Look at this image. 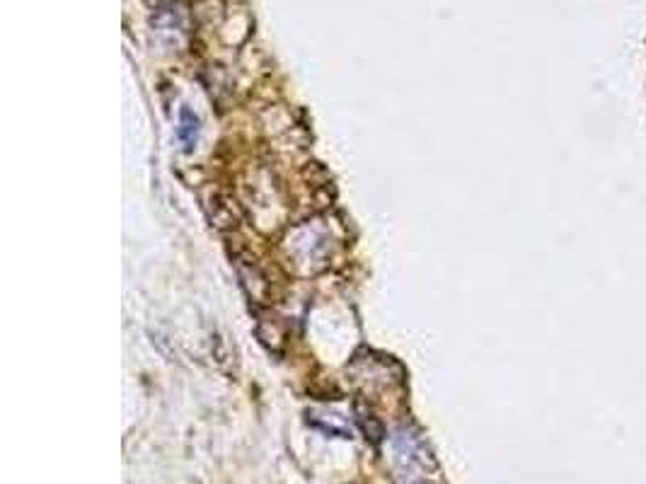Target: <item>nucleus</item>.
Instances as JSON below:
<instances>
[{
    "mask_svg": "<svg viewBox=\"0 0 646 484\" xmlns=\"http://www.w3.org/2000/svg\"><path fill=\"white\" fill-rule=\"evenodd\" d=\"M180 138L187 143V148H192V143L196 141V117L189 109L182 112V126H180Z\"/></svg>",
    "mask_w": 646,
    "mask_h": 484,
    "instance_id": "1",
    "label": "nucleus"
},
{
    "mask_svg": "<svg viewBox=\"0 0 646 484\" xmlns=\"http://www.w3.org/2000/svg\"><path fill=\"white\" fill-rule=\"evenodd\" d=\"M400 484H424V482H400Z\"/></svg>",
    "mask_w": 646,
    "mask_h": 484,
    "instance_id": "2",
    "label": "nucleus"
}]
</instances>
